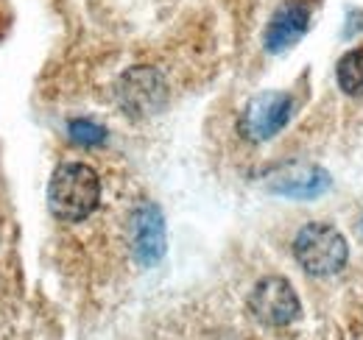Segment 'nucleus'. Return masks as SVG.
<instances>
[{
	"mask_svg": "<svg viewBox=\"0 0 363 340\" xmlns=\"http://www.w3.org/2000/svg\"><path fill=\"white\" fill-rule=\"evenodd\" d=\"M3 254H6V234H3V217H0V340L9 335V282H6V268H3Z\"/></svg>",
	"mask_w": 363,
	"mask_h": 340,
	"instance_id": "nucleus-11",
	"label": "nucleus"
},
{
	"mask_svg": "<svg viewBox=\"0 0 363 340\" xmlns=\"http://www.w3.org/2000/svg\"><path fill=\"white\" fill-rule=\"evenodd\" d=\"M67 134L76 145H84V148H98L106 142V128L98 126L90 118H76L67 123Z\"/></svg>",
	"mask_w": 363,
	"mask_h": 340,
	"instance_id": "nucleus-10",
	"label": "nucleus"
},
{
	"mask_svg": "<svg viewBox=\"0 0 363 340\" xmlns=\"http://www.w3.org/2000/svg\"><path fill=\"white\" fill-rule=\"evenodd\" d=\"M104 184L87 162H62L48 181V210L59 223H84L101 207Z\"/></svg>",
	"mask_w": 363,
	"mask_h": 340,
	"instance_id": "nucleus-1",
	"label": "nucleus"
},
{
	"mask_svg": "<svg viewBox=\"0 0 363 340\" xmlns=\"http://www.w3.org/2000/svg\"><path fill=\"white\" fill-rule=\"evenodd\" d=\"M294 115V98L279 89H266L243 106L238 118V131L249 142H269L288 126Z\"/></svg>",
	"mask_w": 363,
	"mask_h": 340,
	"instance_id": "nucleus-3",
	"label": "nucleus"
},
{
	"mask_svg": "<svg viewBox=\"0 0 363 340\" xmlns=\"http://www.w3.org/2000/svg\"><path fill=\"white\" fill-rule=\"evenodd\" d=\"M361 232H363V217H361Z\"/></svg>",
	"mask_w": 363,
	"mask_h": 340,
	"instance_id": "nucleus-12",
	"label": "nucleus"
},
{
	"mask_svg": "<svg viewBox=\"0 0 363 340\" xmlns=\"http://www.w3.org/2000/svg\"><path fill=\"white\" fill-rule=\"evenodd\" d=\"M249 312L266 327H288L302 315V304L285 276H263L249 293Z\"/></svg>",
	"mask_w": 363,
	"mask_h": 340,
	"instance_id": "nucleus-6",
	"label": "nucleus"
},
{
	"mask_svg": "<svg viewBox=\"0 0 363 340\" xmlns=\"http://www.w3.org/2000/svg\"><path fill=\"white\" fill-rule=\"evenodd\" d=\"M118 103L129 118H148L157 115L168 101L165 76L157 67L135 64L118 79Z\"/></svg>",
	"mask_w": 363,
	"mask_h": 340,
	"instance_id": "nucleus-4",
	"label": "nucleus"
},
{
	"mask_svg": "<svg viewBox=\"0 0 363 340\" xmlns=\"http://www.w3.org/2000/svg\"><path fill=\"white\" fill-rule=\"evenodd\" d=\"M294 259L311 276H333L347 265L350 246H347L344 234L333 223L313 220V223H305L296 232V237H294Z\"/></svg>",
	"mask_w": 363,
	"mask_h": 340,
	"instance_id": "nucleus-2",
	"label": "nucleus"
},
{
	"mask_svg": "<svg viewBox=\"0 0 363 340\" xmlns=\"http://www.w3.org/2000/svg\"><path fill=\"white\" fill-rule=\"evenodd\" d=\"M126 243L140 268H154L165 256V217L154 201H140L129 210Z\"/></svg>",
	"mask_w": 363,
	"mask_h": 340,
	"instance_id": "nucleus-5",
	"label": "nucleus"
},
{
	"mask_svg": "<svg viewBox=\"0 0 363 340\" xmlns=\"http://www.w3.org/2000/svg\"><path fill=\"white\" fill-rule=\"evenodd\" d=\"M311 28V8L305 0H285L274 11L272 23L266 28L263 45L269 53H285L299 42Z\"/></svg>",
	"mask_w": 363,
	"mask_h": 340,
	"instance_id": "nucleus-8",
	"label": "nucleus"
},
{
	"mask_svg": "<svg viewBox=\"0 0 363 340\" xmlns=\"http://www.w3.org/2000/svg\"><path fill=\"white\" fill-rule=\"evenodd\" d=\"M333 178L330 173L318 165H302V162H294V165H285L274 173L269 178V190L282 196V198H294V201H311L318 198L330 190Z\"/></svg>",
	"mask_w": 363,
	"mask_h": 340,
	"instance_id": "nucleus-7",
	"label": "nucleus"
},
{
	"mask_svg": "<svg viewBox=\"0 0 363 340\" xmlns=\"http://www.w3.org/2000/svg\"><path fill=\"white\" fill-rule=\"evenodd\" d=\"M335 81L344 95L361 98L363 95V47H352L338 59L335 67Z\"/></svg>",
	"mask_w": 363,
	"mask_h": 340,
	"instance_id": "nucleus-9",
	"label": "nucleus"
}]
</instances>
